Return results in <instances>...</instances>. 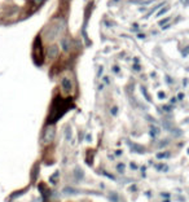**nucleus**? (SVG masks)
I'll return each instance as SVG.
<instances>
[{"mask_svg":"<svg viewBox=\"0 0 189 202\" xmlns=\"http://www.w3.org/2000/svg\"><path fill=\"white\" fill-rule=\"evenodd\" d=\"M54 134H56L54 126L47 127V128L44 129V135H43V144H49V142L54 139Z\"/></svg>","mask_w":189,"mask_h":202,"instance_id":"obj_1","label":"nucleus"},{"mask_svg":"<svg viewBox=\"0 0 189 202\" xmlns=\"http://www.w3.org/2000/svg\"><path fill=\"white\" fill-rule=\"evenodd\" d=\"M58 52H60L58 47H57L56 44H53V45H51V47L48 48L47 56H48V58H49V60H54L57 56H58Z\"/></svg>","mask_w":189,"mask_h":202,"instance_id":"obj_2","label":"nucleus"},{"mask_svg":"<svg viewBox=\"0 0 189 202\" xmlns=\"http://www.w3.org/2000/svg\"><path fill=\"white\" fill-rule=\"evenodd\" d=\"M61 87H62V89H64V92H66V93H70V92H71L72 84H71V82H70L69 78H64V79H62Z\"/></svg>","mask_w":189,"mask_h":202,"instance_id":"obj_3","label":"nucleus"},{"mask_svg":"<svg viewBox=\"0 0 189 202\" xmlns=\"http://www.w3.org/2000/svg\"><path fill=\"white\" fill-rule=\"evenodd\" d=\"M61 47H62V49H64L65 52H69V49H70V40L67 38H64L61 40Z\"/></svg>","mask_w":189,"mask_h":202,"instance_id":"obj_4","label":"nucleus"},{"mask_svg":"<svg viewBox=\"0 0 189 202\" xmlns=\"http://www.w3.org/2000/svg\"><path fill=\"white\" fill-rule=\"evenodd\" d=\"M158 132H159V129H157L155 127H152V132H150V134H152V136H155Z\"/></svg>","mask_w":189,"mask_h":202,"instance_id":"obj_5","label":"nucleus"},{"mask_svg":"<svg viewBox=\"0 0 189 202\" xmlns=\"http://www.w3.org/2000/svg\"><path fill=\"white\" fill-rule=\"evenodd\" d=\"M167 10H168V8H163V9L161 10V12H158V13H157V17H161V16H162L163 13H166Z\"/></svg>","mask_w":189,"mask_h":202,"instance_id":"obj_6","label":"nucleus"},{"mask_svg":"<svg viewBox=\"0 0 189 202\" xmlns=\"http://www.w3.org/2000/svg\"><path fill=\"white\" fill-rule=\"evenodd\" d=\"M34 5H36V7H39V5L41 4V3H44V0H33Z\"/></svg>","mask_w":189,"mask_h":202,"instance_id":"obj_7","label":"nucleus"},{"mask_svg":"<svg viewBox=\"0 0 189 202\" xmlns=\"http://www.w3.org/2000/svg\"><path fill=\"white\" fill-rule=\"evenodd\" d=\"M123 168H124V165H119L118 166V171H119V172H123Z\"/></svg>","mask_w":189,"mask_h":202,"instance_id":"obj_8","label":"nucleus"},{"mask_svg":"<svg viewBox=\"0 0 189 202\" xmlns=\"http://www.w3.org/2000/svg\"><path fill=\"white\" fill-rule=\"evenodd\" d=\"M167 155H168L167 153H163V154H157V157L158 158H162V157H167Z\"/></svg>","mask_w":189,"mask_h":202,"instance_id":"obj_9","label":"nucleus"},{"mask_svg":"<svg viewBox=\"0 0 189 202\" xmlns=\"http://www.w3.org/2000/svg\"><path fill=\"white\" fill-rule=\"evenodd\" d=\"M168 21V18H165V20H162V21H159V25H163V23H166Z\"/></svg>","mask_w":189,"mask_h":202,"instance_id":"obj_10","label":"nucleus"},{"mask_svg":"<svg viewBox=\"0 0 189 202\" xmlns=\"http://www.w3.org/2000/svg\"><path fill=\"white\" fill-rule=\"evenodd\" d=\"M109 79H110V78H109V77H105V78H104V82H105L106 84H108V83H109Z\"/></svg>","mask_w":189,"mask_h":202,"instance_id":"obj_11","label":"nucleus"},{"mask_svg":"<svg viewBox=\"0 0 189 202\" xmlns=\"http://www.w3.org/2000/svg\"><path fill=\"white\" fill-rule=\"evenodd\" d=\"M177 98H180V100H183V98H184V95H183V93H179V95H177Z\"/></svg>","mask_w":189,"mask_h":202,"instance_id":"obj_12","label":"nucleus"},{"mask_svg":"<svg viewBox=\"0 0 189 202\" xmlns=\"http://www.w3.org/2000/svg\"><path fill=\"white\" fill-rule=\"evenodd\" d=\"M113 70H114L115 73H119V67H118V66H114V67H113Z\"/></svg>","mask_w":189,"mask_h":202,"instance_id":"obj_13","label":"nucleus"},{"mask_svg":"<svg viewBox=\"0 0 189 202\" xmlns=\"http://www.w3.org/2000/svg\"><path fill=\"white\" fill-rule=\"evenodd\" d=\"M158 96H159L161 98H163V97H165V93H163V92H159V93H158Z\"/></svg>","mask_w":189,"mask_h":202,"instance_id":"obj_14","label":"nucleus"}]
</instances>
